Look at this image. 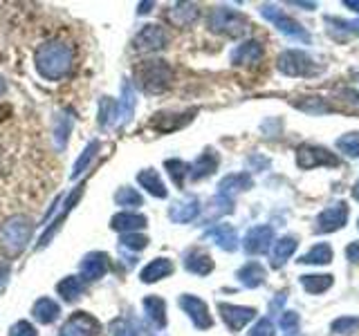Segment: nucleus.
<instances>
[{"label": "nucleus", "instance_id": "nucleus-12", "mask_svg": "<svg viewBox=\"0 0 359 336\" xmlns=\"http://www.w3.org/2000/svg\"><path fill=\"white\" fill-rule=\"evenodd\" d=\"M110 269V260L104 251H93L88 253L81 260V278L86 283H93V280H101Z\"/></svg>", "mask_w": 359, "mask_h": 336}, {"label": "nucleus", "instance_id": "nucleus-35", "mask_svg": "<svg viewBox=\"0 0 359 336\" xmlns=\"http://www.w3.org/2000/svg\"><path fill=\"white\" fill-rule=\"evenodd\" d=\"M332 260V249H330V244H325V242H319L317 246H312V249L301 258L299 262L303 265H328Z\"/></svg>", "mask_w": 359, "mask_h": 336}, {"label": "nucleus", "instance_id": "nucleus-20", "mask_svg": "<svg viewBox=\"0 0 359 336\" xmlns=\"http://www.w3.org/2000/svg\"><path fill=\"white\" fill-rule=\"evenodd\" d=\"M81 193H83V184H79V186H76V190H72L70 197H67V202L63 204V213H61V216H56V220L52 222V227H50L48 231H45V235L41 238V242L36 244V249H43V246H48V244H50V240H52L54 235H56V231H59V229L63 227V220L67 218V213L72 211L74 202H76L79 197H81Z\"/></svg>", "mask_w": 359, "mask_h": 336}, {"label": "nucleus", "instance_id": "nucleus-19", "mask_svg": "<svg viewBox=\"0 0 359 336\" xmlns=\"http://www.w3.org/2000/svg\"><path fill=\"white\" fill-rule=\"evenodd\" d=\"M250 186H252V175H247V173H231V175L220 179L218 195L231 200L236 193H241V190H247Z\"/></svg>", "mask_w": 359, "mask_h": 336}, {"label": "nucleus", "instance_id": "nucleus-15", "mask_svg": "<svg viewBox=\"0 0 359 336\" xmlns=\"http://www.w3.org/2000/svg\"><path fill=\"white\" fill-rule=\"evenodd\" d=\"M348 220V206L344 202H337V204L328 206L321 216L317 218V231L319 233H330L334 229H341Z\"/></svg>", "mask_w": 359, "mask_h": 336}, {"label": "nucleus", "instance_id": "nucleus-48", "mask_svg": "<svg viewBox=\"0 0 359 336\" xmlns=\"http://www.w3.org/2000/svg\"><path fill=\"white\" fill-rule=\"evenodd\" d=\"M325 20H328L330 25H337V29L359 34V20H339V18H325Z\"/></svg>", "mask_w": 359, "mask_h": 336}, {"label": "nucleus", "instance_id": "nucleus-22", "mask_svg": "<svg viewBox=\"0 0 359 336\" xmlns=\"http://www.w3.org/2000/svg\"><path fill=\"white\" fill-rule=\"evenodd\" d=\"M72 126H74V117L70 110H61L56 112V119H54V146L59 150H63L67 146V139L72 134Z\"/></svg>", "mask_w": 359, "mask_h": 336}, {"label": "nucleus", "instance_id": "nucleus-1", "mask_svg": "<svg viewBox=\"0 0 359 336\" xmlns=\"http://www.w3.org/2000/svg\"><path fill=\"white\" fill-rule=\"evenodd\" d=\"M74 63V52L63 41H48L36 50V70L48 81H59L67 76Z\"/></svg>", "mask_w": 359, "mask_h": 336}, {"label": "nucleus", "instance_id": "nucleus-7", "mask_svg": "<svg viewBox=\"0 0 359 336\" xmlns=\"http://www.w3.org/2000/svg\"><path fill=\"white\" fill-rule=\"evenodd\" d=\"M99 332H101V323L95 316H90L88 312H74L63 325L59 336H97Z\"/></svg>", "mask_w": 359, "mask_h": 336}, {"label": "nucleus", "instance_id": "nucleus-27", "mask_svg": "<svg viewBox=\"0 0 359 336\" xmlns=\"http://www.w3.org/2000/svg\"><path fill=\"white\" fill-rule=\"evenodd\" d=\"M32 314L41 325H50V323H54L56 318H59L61 307H59V302L52 300V298H39L36 302H34Z\"/></svg>", "mask_w": 359, "mask_h": 336}, {"label": "nucleus", "instance_id": "nucleus-41", "mask_svg": "<svg viewBox=\"0 0 359 336\" xmlns=\"http://www.w3.org/2000/svg\"><path fill=\"white\" fill-rule=\"evenodd\" d=\"M110 336H142L128 318H115L110 325Z\"/></svg>", "mask_w": 359, "mask_h": 336}, {"label": "nucleus", "instance_id": "nucleus-25", "mask_svg": "<svg viewBox=\"0 0 359 336\" xmlns=\"http://www.w3.org/2000/svg\"><path fill=\"white\" fill-rule=\"evenodd\" d=\"M184 269L196 276H207L213 272V260L211 255L205 251H198V249H191L184 255Z\"/></svg>", "mask_w": 359, "mask_h": 336}, {"label": "nucleus", "instance_id": "nucleus-39", "mask_svg": "<svg viewBox=\"0 0 359 336\" xmlns=\"http://www.w3.org/2000/svg\"><path fill=\"white\" fill-rule=\"evenodd\" d=\"M164 166H166L168 175H171V179L175 182V186H182L184 184V177L189 175V168L191 166L184 164L182 160H166Z\"/></svg>", "mask_w": 359, "mask_h": 336}, {"label": "nucleus", "instance_id": "nucleus-32", "mask_svg": "<svg viewBox=\"0 0 359 336\" xmlns=\"http://www.w3.org/2000/svg\"><path fill=\"white\" fill-rule=\"evenodd\" d=\"M200 16V9L198 5H191V3H177L171 11H168V18H171L177 27H189L191 22H196Z\"/></svg>", "mask_w": 359, "mask_h": 336}, {"label": "nucleus", "instance_id": "nucleus-3", "mask_svg": "<svg viewBox=\"0 0 359 336\" xmlns=\"http://www.w3.org/2000/svg\"><path fill=\"white\" fill-rule=\"evenodd\" d=\"M137 81L142 85L144 92L149 94H160L164 90L171 85L173 81V70L168 67L166 61H146L137 67Z\"/></svg>", "mask_w": 359, "mask_h": 336}, {"label": "nucleus", "instance_id": "nucleus-2", "mask_svg": "<svg viewBox=\"0 0 359 336\" xmlns=\"http://www.w3.org/2000/svg\"><path fill=\"white\" fill-rule=\"evenodd\" d=\"M34 233V222L27 216H11L0 227V246L9 253L16 255L27 246Z\"/></svg>", "mask_w": 359, "mask_h": 336}, {"label": "nucleus", "instance_id": "nucleus-6", "mask_svg": "<svg viewBox=\"0 0 359 336\" xmlns=\"http://www.w3.org/2000/svg\"><path fill=\"white\" fill-rule=\"evenodd\" d=\"M278 70L287 76H314L319 72V67L306 52L287 50L278 56Z\"/></svg>", "mask_w": 359, "mask_h": 336}, {"label": "nucleus", "instance_id": "nucleus-37", "mask_svg": "<svg viewBox=\"0 0 359 336\" xmlns=\"http://www.w3.org/2000/svg\"><path fill=\"white\" fill-rule=\"evenodd\" d=\"M301 285L306 287L310 294H323V291H328L332 287V276L328 274H321V276H301Z\"/></svg>", "mask_w": 359, "mask_h": 336}, {"label": "nucleus", "instance_id": "nucleus-36", "mask_svg": "<svg viewBox=\"0 0 359 336\" xmlns=\"http://www.w3.org/2000/svg\"><path fill=\"white\" fill-rule=\"evenodd\" d=\"M297 240L294 238H280L276 244H274V249H272V262H274V267H280L283 265L287 258L297 251Z\"/></svg>", "mask_w": 359, "mask_h": 336}, {"label": "nucleus", "instance_id": "nucleus-44", "mask_svg": "<svg viewBox=\"0 0 359 336\" xmlns=\"http://www.w3.org/2000/svg\"><path fill=\"white\" fill-rule=\"evenodd\" d=\"M294 106L301 108V110H306V112H314V115H321V112H328V110H330V108L325 106L321 99H317V97H310V99H306V101H297Z\"/></svg>", "mask_w": 359, "mask_h": 336}, {"label": "nucleus", "instance_id": "nucleus-24", "mask_svg": "<svg viewBox=\"0 0 359 336\" xmlns=\"http://www.w3.org/2000/svg\"><path fill=\"white\" fill-rule=\"evenodd\" d=\"M173 274V262L168 260V258H155L149 265L142 269V283H157V280H162L166 276Z\"/></svg>", "mask_w": 359, "mask_h": 336}, {"label": "nucleus", "instance_id": "nucleus-52", "mask_svg": "<svg viewBox=\"0 0 359 336\" xmlns=\"http://www.w3.org/2000/svg\"><path fill=\"white\" fill-rule=\"evenodd\" d=\"M153 5H155V3H142V5H140V14H146V11H151Z\"/></svg>", "mask_w": 359, "mask_h": 336}, {"label": "nucleus", "instance_id": "nucleus-49", "mask_svg": "<svg viewBox=\"0 0 359 336\" xmlns=\"http://www.w3.org/2000/svg\"><path fill=\"white\" fill-rule=\"evenodd\" d=\"M346 255H348V260H351V262H359V242L348 244Z\"/></svg>", "mask_w": 359, "mask_h": 336}, {"label": "nucleus", "instance_id": "nucleus-5", "mask_svg": "<svg viewBox=\"0 0 359 336\" xmlns=\"http://www.w3.org/2000/svg\"><path fill=\"white\" fill-rule=\"evenodd\" d=\"M261 16L267 18L272 25H276V29L280 34H285V36L294 38V41H301V43H310V34L303 29L301 22H297L294 18H290L283 9H278L274 5H263L261 7Z\"/></svg>", "mask_w": 359, "mask_h": 336}, {"label": "nucleus", "instance_id": "nucleus-16", "mask_svg": "<svg viewBox=\"0 0 359 336\" xmlns=\"http://www.w3.org/2000/svg\"><path fill=\"white\" fill-rule=\"evenodd\" d=\"M218 164H220L218 153H216V150H211V148H207L194 164H191V168H189V177L194 179V182H198V179H205V177H209V175L216 173Z\"/></svg>", "mask_w": 359, "mask_h": 336}, {"label": "nucleus", "instance_id": "nucleus-38", "mask_svg": "<svg viewBox=\"0 0 359 336\" xmlns=\"http://www.w3.org/2000/svg\"><path fill=\"white\" fill-rule=\"evenodd\" d=\"M115 204L117 206H126V209H135V206H142L144 200H142V195L135 188L123 186V188H119L117 193H115Z\"/></svg>", "mask_w": 359, "mask_h": 336}, {"label": "nucleus", "instance_id": "nucleus-29", "mask_svg": "<svg viewBox=\"0 0 359 336\" xmlns=\"http://www.w3.org/2000/svg\"><path fill=\"white\" fill-rule=\"evenodd\" d=\"M83 291H86V280L81 276H67V278L61 280L59 285H56V294H59L67 302L81 298Z\"/></svg>", "mask_w": 359, "mask_h": 336}, {"label": "nucleus", "instance_id": "nucleus-50", "mask_svg": "<svg viewBox=\"0 0 359 336\" xmlns=\"http://www.w3.org/2000/svg\"><path fill=\"white\" fill-rule=\"evenodd\" d=\"M344 5H346V7H351L353 11H357V14H359V0H346Z\"/></svg>", "mask_w": 359, "mask_h": 336}, {"label": "nucleus", "instance_id": "nucleus-47", "mask_svg": "<svg viewBox=\"0 0 359 336\" xmlns=\"http://www.w3.org/2000/svg\"><path fill=\"white\" fill-rule=\"evenodd\" d=\"M250 336H274V325L269 323V318L258 321L254 328L250 330Z\"/></svg>", "mask_w": 359, "mask_h": 336}, {"label": "nucleus", "instance_id": "nucleus-46", "mask_svg": "<svg viewBox=\"0 0 359 336\" xmlns=\"http://www.w3.org/2000/svg\"><path fill=\"white\" fill-rule=\"evenodd\" d=\"M9 336H39V334H36V328H34L32 323H27V321H18V323L11 325Z\"/></svg>", "mask_w": 359, "mask_h": 336}, {"label": "nucleus", "instance_id": "nucleus-14", "mask_svg": "<svg viewBox=\"0 0 359 336\" xmlns=\"http://www.w3.org/2000/svg\"><path fill=\"white\" fill-rule=\"evenodd\" d=\"M218 309H220V314H222V321L227 323V328H229L231 332L243 330L245 325L256 316V309H252V307L227 305V302H220Z\"/></svg>", "mask_w": 359, "mask_h": 336}, {"label": "nucleus", "instance_id": "nucleus-34", "mask_svg": "<svg viewBox=\"0 0 359 336\" xmlns=\"http://www.w3.org/2000/svg\"><path fill=\"white\" fill-rule=\"evenodd\" d=\"M99 126H117V101H112L110 97L99 99Z\"/></svg>", "mask_w": 359, "mask_h": 336}, {"label": "nucleus", "instance_id": "nucleus-42", "mask_svg": "<svg viewBox=\"0 0 359 336\" xmlns=\"http://www.w3.org/2000/svg\"><path fill=\"white\" fill-rule=\"evenodd\" d=\"M119 244L126 246V249H133V251H142L146 244H149V238L146 235H140V233H123L119 238Z\"/></svg>", "mask_w": 359, "mask_h": 336}, {"label": "nucleus", "instance_id": "nucleus-10", "mask_svg": "<svg viewBox=\"0 0 359 336\" xmlns=\"http://www.w3.org/2000/svg\"><path fill=\"white\" fill-rule=\"evenodd\" d=\"M180 307H182L189 314V318L194 321V325H196L198 330H209L211 325H213L207 302L200 300L198 296H191V294L180 296Z\"/></svg>", "mask_w": 359, "mask_h": 336}, {"label": "nucleus", "instance_id": "nucleus-17", "mask_svg": "<svg viewBox=\"0 0 359 336\" xmlns=\"http://www.w3.org/2000/svg\"><path fill=\"white\" fill-rule=\"evenodd\" d=\"M200 216V202L196 197H184V200H177L168 209V218L177 224H187L191 220H196Z\"/></svg>", "mask_w": 359, "mask_h": 336}, {"label": "nucleus", "instance_id": "nucleus-18", "mask_svg": "<svg viewBox=\"0 0 359 336\" xmlns=\"http://www.w3.org/2000/svg\"><path fill=\"white\" fill-rule=\"evenodd\" d=\"M263 59V45L258 41H247L231 52L233 65H256Z\"/></svg>", "mask_w": 359, "mask_h": 336}, {"label": "nucleus", "instance_id": "nucleus-4", "mask_svg": "<svg viewBox=\"0 0 359 336\" xmlns=\"http://www.w3.org/2000/svg\"><path fill=\"white\" fill-rule=\"evenodd\" d=\"M207 22L211 31L222 34V36H231V38L243 36V34L250 29V20L245 18V14H241V11H236L231 7L211 9Z\"/></svg>", "mask_w": 359, "mask_h": 336}, {"label": "nucleus", "instance_id": "nucleus-23", "mask_svg": "<svg viewBox=\"0 0 359 336\" xmlns=\"http://www.w3.org/2000/svg\"><path fill=\"white\" fill-rule=\"evenodd\" d=\"M146 224H149V220H146L144 216H140V213H117V216H112L110 220V229L115 231H121V233H137L140 229H144Z\"/></svg>", "mask_w": 359, "mask_h": 336}, {"label": "nucleus", "instance_id": "nucleus-31", "mask_svg": "<svg viewBox=\"0 0 359 336\" xmlns=\"http://www.w3.org/2000/svg\"><path fill=\"white\" fill-rule=\"evenodd\" d=\"M238 280L245 287H250V289L263 285L265 283V267L261 262H256V260L247 262L245 267L238 269Z\"/></svg>", "mask_w": 359, "mask_h": 336}, {"label": "nucleus", "instance_id": "nucleus-9", "mask_svg": "<svg viewBox=\"0 0 359 336\" xmlns=\"http://www.w3.org/2000/svg\"><path fill=\"white\" fill-rule=\"evenodd\" d=\"M166 43H168V36H166L164 27H160V25H144L137 31L135 41H133L135 50H137V52H157V50H164Z\"/></svg>", "mask_w": 359, "mask_h": 336}, {"label": "nucleus", "instance_id": "nucleus-51", "mask_svg": "<svg viewBox=\"0 0 359 336\" xmlns=\"http://www.w3.org/2000/svg\"><path fill=\"white\" fill-rule=\"evenodd\" d=\"M7 276H9V267H0V285L5 283Z\"/></svg>", "mask_w": 359, "mask_h": 336}, {"label": "nucleus", "instance_id": "nucleus-26", "mask_svg": "<svg viewBox=\"0 0 359 336\" xmlns=\"http://www.w3.org/2000/svg\"><path fill=\"white\" fill-rule=\"evenodd\" d=\"M144 312L157 330L166 328V302L160 296H146L144 298Z\"/></svg>", "mask_w": 359, "mask_h": 336}, {"label": "nucleus", "instance_id": "nucleus-40", "mask_svg": "<svg viewBox=\"0 0 359 336\" xmlns=\"http://www.w3.org/2000/svg\"><path fill=\"white\" fill-rule=\"evenodd\" d=\"M337 148L348 157H359V132H348L337 139Z\"/></svg>", "mask_w": 359, "mask_h": 336}, {"label": "nucleus", "instance_id": "nucleus-33", "mask_svg": "<svg viewBox=\"0 0 359 336\" xmlns=\"http://www.w3.org/2000/svg\"><path fill=\"white\" fill-rule=\"evenodd\" d=\"M99 148H101V144L95 139V141H90L86 148H83V153L79 155V160L74 162V168H72V179H76V177H81L88 168H90V164H93V160L97 157V153H99Z\"/></svg>", "mask_w": 359, "mask_h": 336}, {"label": "nucleus", "instance_id": "nucleus-45", "mask_svg": "<svg viewBox=\"0 0 359 336\" xmlns=\"http://www.w3.org/2000/svg\"><path fill=\"white\" fill-rule=\"evenodd\" d=\"M278 325H280V330H283L285 334H294L299 330V314L283 312V314H280V318H278Z\"/></svg>", "mask_w": 359, "mask_h": 336}, {"label": "nucleus", "instance_id": "nucleus-28", "mask_svg": "<svg viewBox=\"0 0 359 336\" xmlns=\"http://www.w3.org/2000/svg\"><path fill=\"white\" fill-rule=\"evenodd\" d=\"M137 182H140L142 188L149 190V193H151L153 197L164 200V197L168 195V190H166V186H164V182H162L160 173L153 171V168H146V171H142V173L137 175Z\"/></svg>", "mask_w": 359, "mask_h": 336}, {"label": "nucleus", "instance_id": "nucleus-8", "mask_svg": "<svg viewBox=\"0 0 359 336\" xmlns=\"http://www.w3.org/2000/svg\"><path fill=\"white\" fill-rule=\"evenodd\" d=\"M297 164L301 168H306V171H310V168H314V166H337L339 160H337L332 153L321 148V146L306 144L297 150Z\"/></svg>", "mask_w": 359, "mask_h": 336}, {"label": "nucleus", "instance_id": "nucleus-30", "mask_svg": "<svg viewBox=\"0 0 359 336\" xmlns=\"http://www.w3.org/2000/svg\"><path fill=\"white\" fill-rule=\"evenodd\" d=\"M135 112V90L128 81L121 85V99L117 101V126L126 123Z\"/></svg>", "mask_w": 359, "mask_h": 336}, {"label": "nucleus", "instance_id": "nucleus-53", "mask_svg": "<svg viewBox=\"0 0 359 336\" xmlns=\"http://www.w3.org/2000/svg\"><path fill=\"white\" fill-rule=\"evenodd\" d=\"M353 197H355V200L359 202V182H357V184L353 186Z\"/></svg>", "mask_w": 359, "mask_h": 336}, {"label": "nucleus", "instance_id": "nucleus-11", "mask_svg": "<svg viewBox=\"0 0 359 336\" xmlns=\"http://www.w3.org/2000/svg\"><path fill=\"white\" fill-rule=\"evenodd\" d=\"M274 240V229L272 227H267V224H258V227L250 229V233L245 235V251L247 253H265L269 249V244H272Z\"/></svg>", "mask_w": 359, "mask_h": 336}, {"label": "nucleus", "instance_id": "nucleus-43", "mask_svg": "<svg viewBox=\"0 0 359 336\" xmlns=\"http://www.w3.org/2000/svg\"><path fill=\"white\" fill-rule=\"evenodd\" d=\"M359 330V316H341L332 323V332L337 334H355Z\"/></svg>", "mask_w": 359, "mask_h": 336}, {"label": "nucleus", "instance_id": "nucleus-21", "mask_svg": "<svg viewBox=\"0 0 359 336\" xmlns=\"http://www.w3.org/2000/svg\"><path fill=\"white\" fill-rule=\"evenodd\" d=\"M205 235H207V238H211L224 251L238 249V233H236V229L229 227V224H216V227L209 229Z\"/></svg>", "mask_w": 359, "mask_h": 336}, {"label": "nucleus", "instance_id": "nucleus-54", "mask_svg": "<svg viewBox=\"0 0 359 336\" xmlns=\"http://www.w3.org/2000/svg\"><path fill=\"white\" fill-rule=\"evenodd\" d=\"M5 92V81H3V76H0V94Z\"/></svg>", "mask_w": 359, "mask_h": 336}, {"label": "nucleus", "instance_id": "nucleus-13", "mask_svg": "<svg viewBox=\"0 0 359 336\" xmlns=\"http://www.w3.org/2000/svg\"><path fill=\"white\" fill-rule=\"evenodd\" d=\"M196 110H187V112H157L151 119V128L160 130V132H171L184 128L187 123L194 119Z\"/></svg>", "mask_w": 359, "mask_h": 336}]
</instances>
